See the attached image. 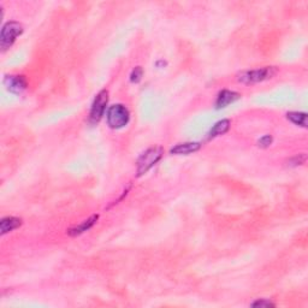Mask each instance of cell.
Segmentation results:
<instances>
[{
    "label": "cell",
    "mask_w": 308,
    "mask_h": 308,
    "mask_svg": "<svg viewBox=\"0 0 308 308\" xmlns=\"http://www.w3.org/2000/svg\"><path fill=\"white\" fill-rule=\"evenodd\" d=\"M107 124L112 129H121L129 123L130 113L124 105L117 104L113 105L107 111Z\"/></svg>",
    "instance_id": "3957f363"
},
{
    "label": "cell",
    "mask_w": 308,
    "mask_h": 308,
    "mask_svg": "<svg viewBox=\"0 0 308 308\" xmlns=\"http://www.w3.org/2000/svg\"><path fill=\"white\" fill-rule=\"evenodd\" d=\"M271 144H272V136H270V135H266V136L261 137V139L258 141V146L261 147V148H266V147H269Z\"/></svg>",
    "instance_id": "5bb4252c"
},
{
    "label": "cell",
    "mask_w": 308,
    "mask_h": 308,
    "mask_svg": "<svg viewBox=\"0 0 308 308\" xmlns=\"http://www.w3.org/2000/svg\"><path fill=\"white\" fill-rule=\"evenodd\" d=\"M22 225V219L17 217H5L0 222V230L1 235L7 234L10 231H14L15 229L19 227Z\"/></svg>",
    "instance_id": "30bf717a"
},
{
    "label": "cell",
    "mask_w": 308,
    "mask_h": 308,
    "mask_svg": "<svg viewBox=\"0 0 308 308\" xmlns=\"http://www.w3.org/2000/svg\"><path fill=\"white\" fill-rule=\"evenodd\" d=\"M97 219H99V216H97V214H94V216H92L91 218H88L87 220H84L82 224L76 225V227H71V229L67 230V235H69V236L75 237V236H79V235L83 234V232L88 231V230L91 229L93 225L97 223Z\"/></svg>",
    "instance_id": "ba28073f"
},
{
    "label": "cell",
    "mask_w": 308,
    "mask_h": 308,
    "mask_svg": "<svg viewBox=\"0 0 308 308\" xmlns=\"http://www.w3.org/2000/svg\"><path fill=\"white\" fill-rule=\"evenodd\" d=\"M201 148V144L199 142H185V144H178L171 148V154H190L197 152Z\"/></svg>",
    "instance_id": "9c48e42d"
},
{
    "label": "cell",
    "mask_w": 308,
    "mask_h": 308,
    "mask_svg": "<svg viewBox=\"0 0 308 308\" xmlns=\"http://www.w3.org/2000/svg\"><path fill=\"white\" fill-rule=\"evenodd\" d=\"M276 74L277 69L275 66H265L261 67V69L248 70V71L241 72V74L237 76V80H239V82H241V83L253 84L272 79Z\"/></svg>",
    "instance_id": "6da1fadb"
},
{
    "label": "cell",
    "mask_w": 308,
    "mask_h": 308,
    "mask_svg": "<svg viewBox=\"0 0 308 308\" xmlns=\"http://www.w3.org/2000/svg\"><path fill=\"white\" fill-rule=\"evenodd\" d=\"M23 32V26L18 22H7L6 24H4L1 29V34H0V47H1V51L5 52L6 49H9L12 45L15 44L17 37L19 35H22Z\"/></svg>",
    "instance_id": "7a4b0ae2"
},
{
    "label": "cell",
    "mask_w": 308,
    "mask_h": 308,
    "mask_svg": "<svg viewBox=\"0 0 308 308\" xmlns=\"http://www.w3.org/2000/svg\"><path fill=\"white\" fill-rule=\"evenodd\" d=\"M276 305L274 302L269 301V300H258V301L253 302L252 307H275Z\"/></svg>",
    "instance_id": "9a60e30c"
},
{
    "label": "cell",
    "mask_w": 308,
    "mask_h": 308,
    "mask_svg": "<svg viewBox=\"0 0 308 308\" xmlns=\"http://www.w3.org/2000/svg\"><path fill=\"white\" fill-rule=\"evenodd\" d=\"M287 118L292 123L300 125V127H307V113H305V112H289L287 114Z\"/></svg>",
    "instance_id": "7c38bea8"
},
{
    "label": "cell",
    "mask_w": 308,
    "mask_h": 308,
    "mask_svg": "<svg viewBox=\"0 0 308 308\" xmlns=\"http://www.w3.org/2000/svg\"><path fill=\"white\" fill-rule=\"evenodd\" d=\"M305 160H306V157H305V155H302L301 157V159H300L299 157H296L295 158V159H292V160H290V165H294V166H296V165H301L302 162H305Z\"/></svg>",
    "instance_id": "2e32d148"
},
{
    "label": "cell",
    "mask_w": 308,
    "mask_h": 308,
    "mask_svg": "<svg viewBox=\"0 0 308 308\" xmlns=\"http://www.w3.org/2000/svg\"><path fill=\"white\" fill-rule=\"evenodd\" d=\"M162 147H153L145 152L137 160V176H142L146 174L149 169L154 166L162 157Z\"/></svg>",
    "instance_id": "277c9868"
},
{
    "label": "cell",
    "mask_w": 308,
    "mask_h": 308,
    "mask_svg": "<svg viewBox=\"0 0 308 308\" xmlns=\"http://www.w3.org/2000/svg\"><path fill=\"white\" fill-rule=\"evenodd\" d=\"M4 84L7 91L14 94H21L26 91L28 86L24 76H6V79L4 80Z\"/></svg>",
    "instance_id": "8992f818"
},
{
    "label": "cell",
    "mask_w": 308,
    "mask_h": 308,
    "mask_svg": "<svg viewBox=\"0 0 308 308\" xmlns=\"http://www.w3.org/2000/svg\"><path fill=\"white\" fill-rule=\"evenodd\" d=\"M230 124H231V122H230L229 119H222V121L217 122V123L213 125V128L210 130L209 140L214 139V137L220 136V135H224L225 132L229 131Z\"/></svg>",
    "instance_id": "8fae6325"
},
{
    "label": "cell",
    "mask_w": 308,
    "mask_h": 308,
    "mask_svg": "<svg viewBox=\"0 0 308 308\" xmlns=\"http://www.w3.org/2000/svg\"><path fill=\"white\" fill-rule=\"evenodd\" d=\"M107 102H109V92L107 91H101L95 97L91 109V114H89V119L92 123H97L102 118Z\"/></svg>",
    "instance_id": "5b68a950"
},
{
    "label": "cell",
    "mask_w": 308,
    "mask_h": 308,
    "mask_svg": "<svg viewBox=\"0 0 308 308\" xmlns=\"http://www.w3.org/2000/svg\"><path fill=\"white\" fill-rule=\"evenodd\" d=\"M142 75H144V70H142L141 66H137L132 70L131 75H130V81L132 83H137V82L141 81L142 79Z\"/></svg>",
    "instance_id": "4fadbf2b"
},
{
    "label": "cell",
    "mask_w": 308,
    "mask_h": 308,
    "mask_svg": "<svg viewBox=\"0 0 308 308\" xmlns=\"http://www.w3.org/2000/svg\"><path fill=\"white\" fill-rule=\"evenodd\" d=\"M241 97V95L236 92L231 91H222L218 94L217 101H216V107L218 110L224 109V107L229 106L232 102L237 101V100Z\"/></svg>",
    "instance_id": "52a82bcc"
}]
</instances>
